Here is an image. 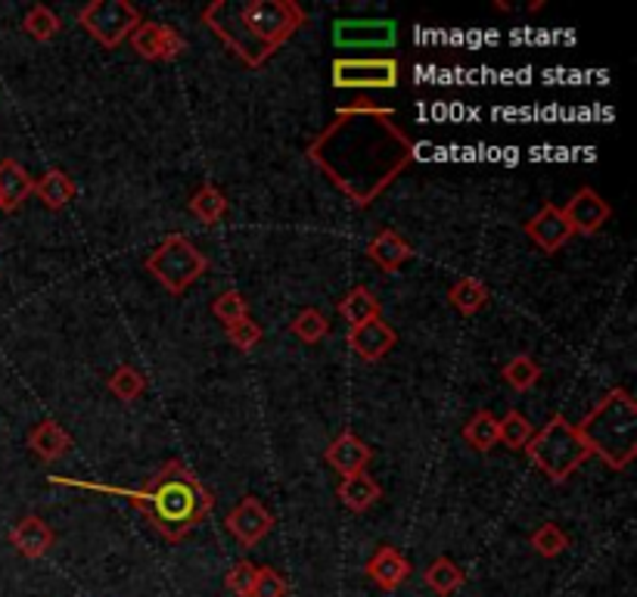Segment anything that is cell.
I'll list each match as a JSON object with an SVG mask.
<instances>
[{
    "instance_id": "cell-1",
    "label": "cell",
    "mask_w": 637,
    "mask_h": 597,
    "mask_svg": "<svg viewBox=\"0 0 637 597\" xmlns=\"http://www.w3.org/2000/svg\"><path fill=\"white\" fill-rule=\"evenodd\" d=\"M305 156L351 200V206L368 208L405 175L417 146L395 119V109L358 100L336 112V119L311 141Z\"/></svg>"
},
{
    "instance_id": "cell-2",
    "label": "cell",
    "mask_w": 637,
    "mask_h": 597,
    "mask_svg": "<svg viewBox=\"0 0 637 597\" xmlns=\"http://www.w3.org/2000/svg\"><path fill=\"white\" fill-rule=\"evenodd\" d=\"M128 498L149 520V526L171 545L184 541L212 511L215 494L203 486V479L187 467L181 457L165 461L156 474L146 479L144 489H112Z\"/></svg>"
},
{
    "instance_id": "cell-3",
    "label": "cell",
    "mask_w": 637,
    "mask_h": 597,
    "mask_svg": "<svg viewBox=\"0 0 637 597\" xmlns=\"http://www.w3.org/2000/svg\"><path fill=\"white\" fill-rule=\"evenodd\" d=\"M581 442L588 452L597 454L606 467L616 474L628 470L637 457V402L628 390L606 392L594 405V411L585 414L576 423Z\"/></svg>"
},
{
    "instance_id": "cell-4",
    "label": "cell",
    "mask_w": 637,
    "mask_h": 597,
    "mask_svg": "<svg viewBox=\"0 0 637 597\" xmlns=\"http://www.w3.org/2000/svg\"><path fill=\"white\" fill-rule=\"evenodd\" d=\"M522 452L529 454L532 467H538V470L548 476L551 482H556V486H563V482L591 457L588 445H585L581 435H578L576 423H569L563 414H554V417L529 439V445H526Z\"/></svg>"
},
{
    "instance_id": "cell-5",
    "label": "cell",
    "mask_w": 637,
    "mask_h": 597,
    "mask_svg": "<svg viewBox=\"0 0 637 597\" xmlns=\"http://www.w3.org/2000/svg\"><path fill=\"white\" fill-rule=\"evenodd\" d=\"M144 268L163 284L171 296H184L203 274L208 271V259L196 243H190L184 234L165 237L159 247L146 255Z\"/></svg>"
},
{
    "instance_id": "cell-6",
    "label": "cell",
    "mask_w": 637,
    "mask_h": 597,
    "mask_svg": "<svg viewBox=\"0 0 637 597\" xmlns=\"http://www.w3.org/2000/svg\"><path fill=\"white\" fill-rule=\"evenodd\" d=\"M240 20L252 38L280 50L284 44L305 25V10L296 0H249L240 3Z\"/></svg>"
},
{
    "instance_id": "cell-7",
    "label": "cell",
    "mask_w": 637,
    "mask_h": 597,
    "mask_svg": "<svg viewBox=\"0 0 637 597\" xmlns=\"http://www.w3.org/2000/svg\"><path fill=\"white\" fill-rule=\"evenodd\" d=\"M203 25H206L212 35H218L225 41L227 50L247 62L249 69L265 65L277 53V50H271L259 38H252V32L240 20V3H233V0H215V3H208L206 10H203Z\"/></svg>"
},
{
    "instance_id": "cell-8",
    "label": "cell",
    "mask_w": 637,
    "mask_h": 597,
    "mask_svg": "<svg viewBox=\"0 0 637 597\" xmlns=\"http://www.w3.org/2000/svg\"><path fill=\"white\" fill-rule=\"evenodd\" d=\"M141 22H144L141 10L128 0H91L79 10V25L94 41L104 44L106 50H116L119 44L128 41Z\"/></svg>"
},
{
    "instance_id": "cell-9",
    "label": "cell",
    "mask_w": 637,
    "mask_h": 597,
    "mask_svg": "<svg viewBox=\"0 0 637 597\" xmlns=\"http://www.w3.org/2000/svg\"><path fill=\"white\" fill-rule=\"evenodd\" d=\"M329 72H333V87L342 91H392L401 82V62L395 57H371V60L336 57Z\"/></svg>"
},
{
    "instance_id": "cell-10",
    "label": "cell",
    "mask_w": 637,
    "mask_h": 597,
    "mask_svg": "<svg viewBox=\"0 0 637 597\" xmlns=\"http://www.w3.org/2000/svg\"><path fill=\"white\" fill-rule=\"evenodd\" d=\"M333 44L342 50H389L398 44V25L392 20H336L333 22Z\"/></svg>"
},
{
    "instance_id": "cell-11",
    "label": "cell",
    "mask_w": 637,
    "mask_h": 597,
    "mask_svg": "<svg viewBox=\"0 0 637 597\" xmlns=\"http://www.w3.org/2000/svg\"><path fill=\"white\" fill-rule=\"evenodd\" d=\"M131 47L141 60L149 62H171L178 60L187 50V41L181 38L178 28L163 25V22H141L134 32H131Z\"/></svg>"
},
{
    "instance_id": "cell-12",
    "label": "cell",
    "mask_w": 637,
    "mask_h": 597,
    "mask_svg": "<svg viewBox=\"0 0 637 597\" xmlns=\"http://www.w3.org/2000/svg\"><path fill=\"white\" fill-rule=\"evenodd\" d=\"M225 529L243 548H255L274 529V516L255 494H243L240 504H233L230 514L225 516Z\"/></svg>"
},
{
    "instance_id": "cell-13",
    "label": "cell",
    "mask_w": 637,
    "mask_h": 597,
    "mask_svg": "<svg viewBox=\"0 0 637 597\" xmlns=\"http://www.w3.org/2000/svg\"><path fill=\"white\" fill-rule=\"evenodd\" d=\"M526 237H529L541 252L554 255V252H560V249L573 240V227L566 222L563 208L554 206V203H544V206L538 208L532 218L526 222Z\"/></svg>"
},
{
    "instance_id": "cell-14",
    "label": "cell",
    "mask_w": 637,
    "mask_h": 597,
    "mask_svg": "<svg viewBox=\"0 0 637 597\" xmlns=\"http://www.w3.org/2000/svg\"><path fill=\"white\" fill-rule=\"evenodd\" d=\"M563 215H566V222L573 227V234L591 237L597 230H603V225L613 218V208H610V203L597 190L581 187L576 196L563 206Z\"/></svg>"
},
{
    "instance_id": "cell-15",
    "label": "cell",
    "mask_w": 637,
    "mask_h": 597,
    "mask_svg": "<svg viewBox=\"0 0 637 597\" xmlns=\"http://www.w3.org/2000/svg\"><path fill=\"white\" fill-rule=\"evenodd\" d=\"M398 346V333L383 321V318H376V321H368V324H361V327H351L349 330V349L358 355V358H364V361H380V358H386L392 349Z\"/></svg>"
},
{
    "instance_id": "cell-16",
    "label": "cell",
    "mask_w": 637,
    "mask_h": 597,
    "mask_svg": "<svg viewBox=\"0 0 637 597\" xmlns=\"http://www.w3.org/2000/svg\"><path fill=\"white\" fill-rule=\"evenodd\" d=\"M364 573L373 578V585H380L383 592H395L401 588L408 576H411V563L408 557L401 554L398 548L392 545H380L371 554V560L364 563Z\"/></svg>"
},
{
    "instance_id": "cell-17",
    "label": "cell",
    "mask_w": 637,
    "mask_h": 597,
    "mask_svg": "<svg viewBox=\"0 0 637 597\" xmlns=\"http://www.w3.org/2000/svg\"><path fill=\"white\" fill-rule=\"evenodd\" d=\"M324 457H327V464L336 470V474L351 476V474L368 470L373 452H371V445H368V442H361V439L351 433V430H342V433L329 442Z\"/></svg>"
},
{
    "instance_id": "cell-18",
    "label": "cell",
    "mask_w": 637,
    "mask_h": 597,
    "mask_svg": "<svg viewBox=\"0 0 637 597\" xmlns=\"http://www.w3.org/2000/svg\"><path fill=\"white\" fill-rule=\"evenodd\" d=\"M364 252H368V259H371L376 268L395 274V271L405 268V262L413 255V247L395 227H380L371 237V243H368Z\"/></svg>"
},
{
    "instance_id": "cell-19",
    "label": "cell",
    "mask_w": 637,
    "mask_h": 597,
    "mask_svg": "<svg viewBox=\"0 0 637 597\" xmlns=\"http://www.w3.org/2000/svg\"><path fill=\"white\" fill-rule=\"evenodd\" d=\"M53 541H57V533L50 529V523L35 514L22 516L20 523L10 529V545L28 560H41L53 548Z\"/></svg>"
},
{
    "instance_id": "cell-20",
    "label": "cell",
    "mask_w": 637,
    "mask_h": 597,
    "mask_svg": "<svg viewBox=\"0 0 637 597\" xmlns=\"http://www.w3.org/2000/svg\"><path fill=\"white\" fill-rule=\"evenodd\" d=\"M35 193V178L28 168L16 159L0 163V212H16V208Z\"/></svg>"
},
{
    "instance_id": "cell-21",
    "label": "cell",
    "mask_w": 637,
    "mask_h": 597,
    "mask_svg": "<svg viewBox=\"0 0 637 597\" xmlns=\"http://www.w3.org/2000/svg\"><path fill=\"white\" fill-rule=\"evenodd\" d=\"M28 449L38 454L44 464H53V461H60L62 454H69L72 435L65 433L53 417H44L41 423H35L32 433H28Z\"/></svg>"
},
{
    "instance_id": "cell-22",
    "label": "cell",
    "mask_w": 637,
    "mask_h": 597,
    "mask_svg": "<svg viewBox=\"0 0 637 597\" xmlns=\"http://www.w3.org/2000/svg\"><path fill=\"white\" fill-rule=\"evenodd\" d=\"M336 494H339V501H342L349 511H354V514H364V511H371L373 504L383 498V489H380V482H376L371 474H364V470H361V474L342 476V482H339Z\"/></svg>"
},
{
    "instance_id": "cell-23",
    "label": "cell",
    "mask_w": 637,
    "mask_h": 597,
    "mask_svg": "<svg viewBox=\"0 0 637 597\" xmlns=\"http://www.w3.org/2000/svg\"><path fill=\"white\" fill-rule=\"evenodd\" d=\"M35 193H38V200H41L44 206L57 212V208H65L75 200L79 187L62 168H50V171H44L41 181H35Z\"/></svg>"
},
{
    "instance_id": "cell-24",
    "label": "cell",
    "mask_w": 637,
    "mask_h": 597,
    "mask_svg": "<svg viewBox=\"0 0 637 597\" xmlns=\"http://www.w3.org/2000/svg\"><path fill=\"white\" fill-rule=\"evenodd\" d=\"M336 309H339V314L349 321L351 327H361V324H368V321H376L383 306H380V299H376L368 287H351L349 292L339 299Z\"/></svg>"
},
{
    "instance_id": "cell-25",
    "label": "cell",
    "mask_w": 637,
    "mask_h": 597,
    "mask_svg": "<svg viewBox=\"0 0 637 597\" xmlns=\"http://www.w3.org/2000/svg\"><path fill=\"white\" fill-rule=\"evenodd\" d=\"M187 208L193 218H200L203 225H218L221 218L227 215V196L221 187L215 184H203L190 200H187Z\"/></svg>"
},
{
    "instance_id": "cell-26",
    "label": "cell",
    "mask_w": 637,
    "mask_h": 597,
    "mask_svg": "<svg viewBox=\"0 0 637 597\" xmlns=\"http://www.w3.org/2000/svg\"><path fill=\"white\" fill-rule=\"evenodd\" d=\"M423 582H426V588L435 592L438 597H448L454 595L457 588H464L467 573L454 563L452 557H435L430 566H426V573H423Z\"/></svg>"
},
{
    "instance_id": "cell-27",
    "label": "cell",
    "mask_w": 637,
    "mask_h": 597,
    "mask_svg": "<svg viewBox=\"0 0 637 597\" xmlns=\"http://www.w3.org/2000/svg\"><path fill=\"white\" fill-rule=\"evenodd\" d=\"M489 287L479 280V277H460L452 289H448V302H452L454 309L460 311V314H476V311H482L489 306Z\"/></svg>"
},
{
    "instance_id": "cell-28",
    "label": "cell",
    "mask_w": 637,
    "mask_h": 597,
    "mask_svg": "<svg viewBox=\"0 0 637 597\" xmlns=\"http://www.w3.org/2000/svg\"><path fill=\"white\" fill-rule=\"evenodd\" d=\"M106 390L112 392L119 402H137L146 392V377L134 365H119L116 371L106 377Z\"/></svg>"
},
{
    "instance_id": "cell-29",
    "label": "cell",
    "mask_w": 637,
    "mask_h": 597,
    "mask_svg": "<svg viewBox=\"0 0 637 597\" xmlns=\"http://www.w3.org/2000/svg\"><path fill=\"white\" fill-rule=\"evenodd\" d=\"M22 28H25V35H28V38L47 44L60 35L62 22H60V16L50 10V7L35 3V7H28V13H25V20H22Z\"/></svg>"
},
{
    "instance_id": "cell-30",
    "label": "cell",
    "mask_w": 637,
    "mask_h": 597,
    "mask_svg": "<svg viewBox=\"0 0 637 597\" xmlns=\"http://www.w3.org/2000/svg\"><path fill=\"white\" fill-rule=\"evenodd\" d=\"M464 439L473 445L476 452H492L497 445V417L492 411H476L464 423Z\"/></svg>"
},
{
    "instance_id": "cell-31",
    "label": "cell",
    "mask_w": 637,
    "mask_h": 597,
    "mask_svg": "<svg viewBox=\"0 0 637 597\" xmlns=\"http://www.w3.org/2000/svg\"><path fill=\"white\" fill-rule=\"evenodd\" d=\"M532 435H534V430H532V423H529V417L514 411V408L497 420V442H504V445H507V449H514V452L526 449Z\"/></svg>"
},
{
    "instance_id": "cell-32",
    "label": "cell",
    "mask_w": 637,
    "mask_h": 597,
    "mask_svg": "<svg viewBox=\"0 0 637 597\" xmlns=\"http://www.w3.org/2000/svg\"><path fill=\"white\" fill-rule=\"evenodd\" d=\"M289 333L296 336V339H302V343H321V339H327L329 333V321L327 314L321 309H302L296 318H292V324H289Z\"/></svg>"
},
{
    "instance_id": "cell-33",
    "label": "cell",
    "mask_w": 637,
    "mask_h": 597,
    "mask_svg": "<svg viewBox=\"0 0 637 597\" xmlns=\"http://www.w3.org/2000/svg\"><path fill=\"white\" fill-rule=\"evenodd\" d=\"M212 314H215L225 327L237 324V321H243V318H249L247 296H243L240 289H225V292H218V296L212 299Z\"/></svg>"
},
{
    "instance_id": "cell-34",
    "label": "cell",
    "mask_w": 637,
    "mask_h": 597,
    "mask_svg": "<svg viewBox=\"0 0 637 597\" xmlns=\"http://www.w3.org/2000/svg\"><path fill=\"white\" fill-rule=\"evenodd\" d=\"M504 380L519 392H529L541 380V368L534 365L532 355H514L507 365H504Z\"/></svg>"
},
{
    "instance_id": "cell-35",
    "label": "cell",
    "mask_w": 637,
    "mask_h": 597,
    "mask_svg": "<svg viewBox=\"0 0 637 597\" xmlns=\"http://www.w3.org/2000/svg\"><path fill=\"white\" fill-rule=\"evenodd\" d=\"M529 545H532L534 554L541 557H560L566 548H569V536L556 526V523H544V526H538L529 538Z\"/></svg>"
},
{
    "instance_id": "cell-36",
    "label": "cell",
    "mask_w": 637,
    "mask_h": 597,
    "mask_svg": "<svg viewBox=\"0 0 637 597\" xmlns=\"http://www.w3.org/2000/svg\"><path fill=\"white\" fill-rule=\"evenodd\" d=\"M262 339H265V330L259 327L252 318H243V321H237V324L227 327V343H230L233 349L252 351Z\"/></svg>"
},
{
    "instance_id": "cell-37",
    "label": "cell",
    "mask_w": 637,
    "mask_h": 597,
    "mask_svg": "<svg viewBox=\"0 0 637 597\" xmlns=\"http://www.w3.org/2000/svg\"><path fill=\"white\" fill-rule=\"evenodd\" d=\"M255 573H259V566L252 560H240V563L230 566V573L225 576V588L230 595L249 597L252 595V585H255Z\"/></svg>"
},
{
    "instance_id": "cell-38",
    "label": "cell",
    "mask_w": 637,
    "mask_h": 597,
    "mask_svg": "<svg viewBox=\"0 0 637 597\" xmlns=\"http://www.w3.org/2000/svg\"><path fill=\"white\" fill-rule=\"evenodd\" d=\"M289 582L274 566H259L255 573V585H252V595L249 597H287Z\"/></svg>"
}]
</instances>
